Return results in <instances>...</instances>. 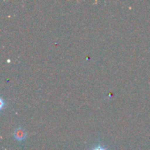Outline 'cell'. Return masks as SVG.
I'll use <instances>...</instances> for the list:
<instances>
[{"label": "cell", "mask_w": 150, "mask_h": 150, "mask_svg": "<svg viewBox=\"0 0 150 150\" xmlns=\"http://www.w3.org/2000/svg\"><path fill=\"white\" fill-rule=\"evenodd\" d=\"M13 136H14V138L16 140L21 142V141L24 140L25 138L26 137V133L23 128L18 127V128H17L15 130Z\"/></svg>", "instance_id": "1"}, {"label": "cell", "mask_w": 150, "mask_h": 150, "mask_svg": "<svg viewBox=\"0 0 150 150\" xmlns=\"http://www.w3.org/2000/svg\"><path fill=\"white\" fill-rule=\"evenodd\" d=\"M92 150H107V149L104 147V146H101V145H98V146H95V148H93Z\"/></svg>", "instance_id": "2"}]
</instances>
